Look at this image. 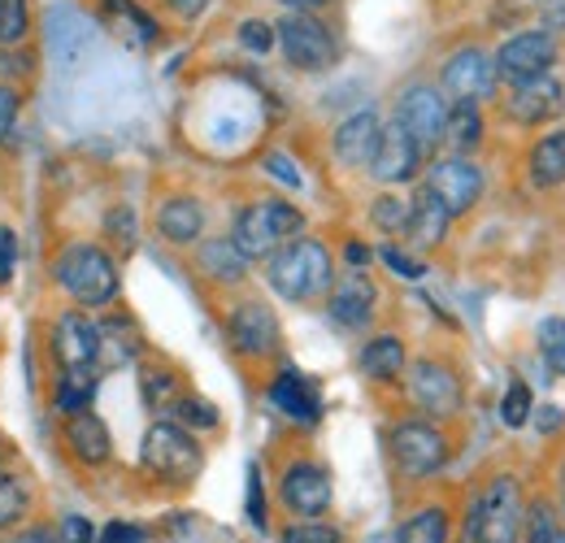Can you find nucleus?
<instances>
[{
  "mask_svg": "<svg viewBox=\"0 0 565 543\" xmlns=\"http://www.w3.org/2000/svg\"><path fill=\"white\" fill-rule=\"evenodd\" d=\"M266 283L270 291L291 300V305H309L318 296L331 291L335 283V262H331V248L313 235H296L287 239L282 248H275L266 257Z\"/></svg>",
  "mask_w": 565,
  "mask_h": 543,
  "instance_id": "obj_1",
  "label": "nucleus"
},
{
  "mask_svg": "<svg viewBox=\"0 0 565 543\" xmlns=\"http://www.w3.org/2000/svg\"><path fill=\"white\" fill-rule=\"evenodd\" d=\"M305 231V213L291 201L279 196H262V201H248L235 222H231V244L248 257V262H266L275 248H282L287 239H296Z\"/></svg>",
  "mask_w": 565,
  "mask_h": 543,
  "instance_id": "obj_2",
  "label": "nucleus"
},
{
  "mask_svg": "<svg viewBox=\"0 0 565 543\" xmlns=\"http://www.w3.org/2000/svg\"><path fill=\"white\" fill-rule=\"evenodd\" d=\"M53 278L83 309H100V305L118 300V287H122L114 257L100 244H66L53 262Z\"/></svg>",
  "mask_w": 565,
  "mask_h": 543,
  "instance_id": "obj_3",
  "label": "nucleus"
},
{
  "mask_svg": "<svg viewBox=\"0 0 565 543\" xmlns=\"http://www.w3.org/2000/svg\"><path fill=\"white\" fill-rule=\"evenodd\" d=\"M526 526V500H522V482L513 475H495L475 509L466 513L461 526V543H518Z\"/></svg>",
  "mask_w": 565,
  "mask_h": 543,
  "instance_id": "obj_4",
  "label": "nucleus"
},
{
  "mask_svg": "<svg viewBox=\"0 0 565 543\" xmlns=\"http://www.w3.org/2000/svg\"><path fill=\"white\" fill-rule=\"evenodd\" d=\"M140 461L152 478L183 487V482H192V478L201 475L205 453H201V444L192 439V430H183L179 422H152L148 435H143Z\"/></svg>",
  "mask_w": 565,
  "mask_h": 543,
  "instance_id": "obj_5",
  "label": "nucleus"
},
{
  "mask_svg": "<svg viewBox=\"0 0 565 543\" xmlns=\"http://www.w3.org/2000/svg\"><path fill=\"white\" fill-rule=\"evenodd\" d=\"M275 44L282 49L287 66L300 74H322L340 62V40L318 13H287L275 26Z\"/></svg>",
  "mask_w": 565,
  "mask_h": 543,
  "instance_id": "obj_6",
  "label": "nucleus"
},
{
  "mask_svg": "<svg viewBox=\"0 0 565 543\" xmlns=\"http://www.w3.org/2000/svg\"><path fill=\"white\" fill-rule=\"evenodd\" d=\"M387 453H392L396 470L405 478H430L448 466L452 444H448V435H444L435 422H426V417H405V422L392 426Z\"/></svg>",
  "mask_w": 565,
  "mask_h": 543,
  "instance_id": "obj_7",
  "label": "nucleus"
},
{
  "mask_svg": "<svg viewBox=\"0 0 565 543\" xmlns=\"http://www.w3.org/2000/svg\"><path fill=\"white\" fill-rule=\"evenodd\" d=\"M557 57H562V44H557V35L544 31V26L513 31V35L492 53L495 78H500L504 87H518V83H531V78L553 74V70H557Z\"/></svg>",
  "mask_w": 565,
  "mask_h": 543,
  "instance_id": "obj_8",
  "label": "nucleus"
},
{
  "mask_svg": "<svg viewBox=\"0 0 565 543\" xmlns=\"http://www.w3.org/2000/svg\"><path fill=\"white\" fill-rule=\"evenodd\" d=\"M405 379H409V401L423 408L426 417L444 422V417H457L466 405V383L461 374L439 361V356H418L414 365H405Z\"/></svg>",
  "mask_w": 565,
  "mask_h": 543,
  "instance_id": "obj_9",
  "label": "nucleus"
},
{
  "mask_svg": "<svg viewBox=\"0 0 565 543\" xmlns=\"http://www.w3.org/2000/svg\"><path fill=\"white\" fill-rule=\"evenodd\" d=\"M423 188L448 209V217H466V213L479 204L483 188H488V179H483V170H479L470 157L448 152V157H435V161L426 166Z\"/></svg>",
  "mask_w": 565,
  "mask_h": 543,
  "instance_id": "obj_10",
  "label": "nucleus"
},
{
  "mask_svg": "<svg viewBox=\"0 0 565 543\" xmlns=\"http://www.w3.org/2000/svg\"><path fill=\"white\" fill-rule=\"evenodd\" d=\"M439 92H444L452 105H457V100H466V105H483V100H492L495 92H500L492 53L479 49V44L457 49V53L439 66Z\"/></svg>",
  "mask_w": 565,
  "mask_h": 543,
  "instance_id": "obj_11",
  "label": "nucleus"
},
{
  "mask_svg": "<svg viewBox=\"0 0 565 543\" xmlns=\"http://www.w3.org/2000/svg\"><path fill=\"white\" fill-rule=\"evenodd\" d=\"M423 143L409 136L396 118L392 123H383V131H379V148H374V157H370V179L374 183H383V188H401V183H414L418 174H423Z\"/></svg>",
  "mask_w": 565,
  "mask_h": 543,
  "instance_id": "obj_12",
  "label": "nucleus"
},
{
  "mask_svg": "<svg viewBox=\"0 0 565 543\" xmlns=\"http://www.w3.org/2000/svg\"><path fill=\"white\" fill-rule=\"evenodd\" d=\"M396 123L423 143V152H435L444 143V123H448V96L435 83H409L396 96Z\"/></svg>",
  "mask_w": 565,
  "mask_h": 543,
  "instance_id": "obj_13",
  "label": "nucleus"
},
{
  "mask_svg": "<svg viewBox=\"0 0 565 543\" xmlns=\"http://www.w3.org/2000/svg\"><path fill=\"white\" fill-rule=\"evenodd\" d=\"M226 340H231V348H235L239 356H253V361L275 356L282 340L275 309L262 305V300H239V305L226 313Z\"/></svg>",
  "mask_w": 565,
  "mask_h": 543,
  "instance_id": "obj_14",
  "label": "nucleus"
},
{
  "mask_svg": "<svg viewBox=\"0 0 565 543\" xmlns=\"http://www.w3.org/2000/svg\"><path fill=\"white\" fill-rule=\"evenodd\" d=\"M379 309V287L365 270H353L331 283L327 291V318L335 331H365Z\"/></svg>",
  "mask_w": 565,
  "mask_h": 543,
  "instance_id": "obj_15",
  "label": "nucleus"
},
{
  "mask_svg": "<svg viewBox=\"0 0 565 543\" xmlns=\"http://www.w3.org/2000/svg\"><path fill=\"white\" fill-rule=\"evenodd\" d=\"M279 496L296 518H322L335 500V487L318 461H291L279 478Z\"/></svg>",
  "mask_w": 565,
  "mask_h": 543,
  "instance_id": "obj_16",
  "label": "nucleus"
},
{
  "mask_svg": "<svg viewBox=\"0 0 565 543\" xmlns=\"http://www.w3.org/2000/svg\"><path fill=\"white\" fill-rule=\"evenodd\" d=\"M504 114L518 127H544V123H553L562 114V83H557V74H544V78H531V83L509 87Z\"/></svg>",
  "mask_w": 565,
  "mask_h": 543,
  "instance_id": "obj_17",
  "label": "nucleus"
},
{
  "mask_svg": "<svg viewBox=\"0 0 565 543\" xmlns=\"http://www.w3.org/2000/svg\"><path fill=\"white\" fill-rule=\"evenodd\" d=\"M53 352L62 370H96L100 361V327L87 313H62L53 322Z\"/></svg>",
  "mask_w": 565,
  "mask_h": 543,
  "instance_id": "obj_18",
  "label": "nucleus"
},
{
  "mask_svg": "<svg viewBox=\"0 0 565 543\" xmlns=\"http://www.w3.org/2000/svg\"><path fill=\"white\" fill-rule=\"evenodd\" d=\"M62 439H66V453H71L78 466L96 470L114 457V439H109V426L92 413V408H74L66 413V426H62Z\"/></svg>",
  "mask_w": 565,
  "mask_h": 543,
  "instance_id": "obj_19",
  "label": "nucleus"
},
{
  "mask_svg": "<svg viewBox=\"0 0 565 543\" xmlns=\"http://www.w3.org/2000/svg\"><path fill=\"white\" fill-rule=\"evenodd\" d=\"M270 405L279 408L282 417H291L296 426H318V417H322V392H318V383L309 379V374H300V370H279L275 374V383H270Z\"/></svg>",
  "mask_w": 565,
  "mask_h": 543,
  "instance_id": "obj_20",
  "label": "nucleus"
},
{
  "mask_svg": "<svg viewBox=\"0 0 565 543\" xmlns=\"http://www.w3.org/2000/svg\"><path fill=\"white\" fill-rule=\"evenodd\" d=\"M379 131H383V123H379L374 109H361L353 118H344V123L335 127V136H331L335 161L349 166V170H365L370 157H374V148H379Z\"/></svg>",
  "mask_w": 565,
  "mask_h": 543,
  "instance_id": "obj_21",
  "label": "nucleus"
},
{
  "mask_svg": "<svg viewBox=\"0 0 565 543\" xmlns=\"http://www.w3.org/2000/svg\"><path fill=\"white\" fill-rule=\"evenodd\" d=\"M87 18L74 9V4H53L49 9V49H53V62L62 70H74L87 57Z\"/></svg>",
  "mask_w": 565,
  "mask_h": 543,
  "instance_id": "obj_22",
  "label": "nucleus"
},
{
  "mask_svg": "<svg viewBox=\"0 0 565 543\" xmlns=\"http://www.w3.org/2000/svg\"><path fill=\"white\" fill-rule=\"evenodd\" d=\"M100 22H105L118 40H127V44H136V49H152V44L161 40L157 18L143 9L140 0H100Z\"/></svg>",
  "mask_w": 565,
  "mask_h": 543,
  "instance_id": "obj_23",
  "label": "nucleus"
},
{
  "mask_svg": "<svg viewBox=\"0 0 565 543\" xmlns=\"http://www.w3.org/2000/svg\"><path fill=\"white\" fill-rule=\"evenodd\" d=\"M157 231H161V239H170L179 248L196 244L205 235V204L196 201V196H170V201H161V209H157Z\"/></svg>",
  "mask_w": 565,
  "mask_h": 543,
  "instance_id": "obj_24",
  "label": "nucleus"
},
{
  "mask_svg": "<svg viewBox=\"0 0 565 543\" xmlns=\"http://www.w3.org/2000/svg\"><path fill=\"white\" fill-rule=\"evenodd\" d=\"M448 226H452V217H448V209L435 201L426 188H418V196L409 201V222H405V235H409V248H439L444 239H448Z\"/></svg>",
  "mask_w": 565,
  "mask_h": 543,
  "instance_id": "obj_25",
  "label": "nucleus"
},
{
  "mask_svg": "<svg viewBox=\"0 0 565 543\" xmlns=\"http://www.w3.org/2000/svg\"><path fill=\"white\" fill-rule=\"evenodd\" d=\"M526 174L535 188L553 192V188H565V127H553L531 143L526 152Z\"/></svg>",
  "mask_w": 565,
  "mask_h": 543,
  "instance_id": "obj_26",
  "label": "nucleus"
},
{
  "mask_svg": "<svg viewBox=\"0 0 565 543\" xmlns=\"http://www.w3.org/2000/svg\"><path fill=\"white\" fill-rule=\"evenodd\" d=\"M356 365H361V374L374 379V383H396V379L405 374V365H409L405 340H401V336H374V340H365Z\"/></svg>",
  "mask_w": 565,
  "mask_h": 543,
  "instance_id": "obj_27",
  "label": "nucleus"
},
{
  "mask_svg": "<svg viewBox=\"0 0 565 543\" xmlns=\"http://www.w3.org/2000/svg\"><path fill=\"white\" fill-rule=\"evenodd\" d=\"M488 139V123H483V105H466V100H448V123H444V143L457 157H470L479 143Z\"/></svg>",
  "mask_w": 565,
  "mask_h": 543,
  "instance_id": "obj_28",
  "label": "nucleus"
},
{
  "mask_svg": "<svg viewBox=\"0 0 565 543\" xmlns=\"http://www.w3.org/2000/svg\"><path fill=\"white\" fill-rule=\"evenodd\" d=\"M448 535H452V513L444 504H426L401 522L396 543H448Z\"/></svg>",
  "mask_w": 565,
  "mask_h": 543,
  "instance_id": "obj_29",
  "label": "nucleus"
},
{
  "mask_svg": "<svg viewBox=\"0 0 565 543\" xmlns=\"http://www.w3.org/2000/svg\"><path fill=\"white\" fill-rule=\"evenodd\" d=\"M201 270L210 274L213 283H244L248 257H244L231 239H210V244L201 248Z\"/></svg>",
  "mask_w": 565,
  "mask_h": 543,
  "instance_id": "obj_30",
  "label": "nucleus"
},
{
  "mask_svg": "<svg viewBox=\"0 0 565 543\" xmlns=\"http://www.w3.org/2000/svg\"><path fill=\"white\" fill-rule=\"evenodd\" d=\"M522 540H526V543H565L562 513H557L548 500L526 504V526H522Z\"/></svg>",
  "mask_w": 565,
  "mask_h": 543,
  "instance_id": "obj_31",
  "label": "nucleus"
},
{
  "mask_svg": "<svg viewBox=\"0 0 565 543\" xmlns=\"http://www.w3.org/2000/svg\"><path fill=\"white\" fill-rule=\"evenodd\" d=\"M170 417H174L183 430H217V422H222L217 405L201 401V396H174V401H170Z\"/></svg>",
  "mask_w": 565,
  "mask_h": 543,
  "instance_id": "obj_32",
  "label": "nucleus"
},
{
  "mask_svg": "<svg viewBox=\"0 0 565 543\" xmlns=\"http://www.w3.org/2000/svg\"><path fill=\"white\" fill-rule=\"evenodd\" d=\"M531 413H535V396H531V383L513 379V383L504 387V396H500V422H504L509 430H522V426L531 422Z\"/></svg>",
  "mask_w": 565,
  "mask_h": 543,
  "instance_id": "obj_33",
  "label": "nucleus"
},
{
  "mask_svg": "<svg viewBox=\"0 0 565 543\" xmlns=\"http://www.w3.org/2000/svg\"><path fill=\"white\" fill-rule=\"evenodd\" d=\"M96 396V370H66L62 387H57V408L74 413V408H87Z\"/></svg>",
  "mask_w": 565,
  "mask_h": 543,
  "instance_id": "obj_34",
  "label": "nucleus"
},
{
  "mask_svg": "<svg viewBox=\"0 0 565 543\" xmlns=\"http://www.w3.org/2000/svg\"><path fill=\"white\" fill-rule=\"evenodd\" d=\"M535 343H540L544 365L565 379V318H544V322L535 327Z\"/></svg>",
  "mask_w": 565,
  "mask_h": 543,
  "instance_id": "obj_35",
  "label": "nucleus"
},
{
  "mask_svg": "<svg viewBox=\"0 0 565 543\" xmlns=\"http://www.w3.org/2000/svg\"><path fill=\"white\" fill-rule=\"evenodd\" d=\"M31 31V0H0V49L22 44Z\"/></svg>",
  "mask_w": 565,
  "mask_h": 543,
  "instance_id": "obj_36",
  "label": "nucleus"
},
{
  "mask_svg": "<svg viewBox=\"0 0 565 543\" xmlns=\"http://www.w3.org/2000/svg\"><path fill=\"white\" fill-rule=\"evenodd\" d=\"M22 513H26V487H22V478L0 470V531L18 526Z\"/></svg>",
  "mask_w": 565,
  "mask_h": 543,
  "instance_id": "obj_37",
  "label": "nucleus"
},
{
  "mask_svg": "<svg viewBox=\"0 0 565 543\" xmlns=\"http://www.w3.org/2000/svg\"><path fill=\"white\" fill-rule=\"evenodd\" d=\"M370 222H374L379 231H387V235H405L409 201H401V196H379V201L370 204Z\"/></svg>",
  "mask_w": 565,
  "mask_h": 543,
  "instance_id": "obj_38",
  "label": "nucleus"
},
{
  "mask_svg": "<svg viewBox=\"0 0 565 543\" xmlns=\"http://www.w3.org/2000/svg\"><path fill=\"white\" fill-rule=\"evenodd\" d=\"M282 543H344V535L335 526L318 522V518H305V522H296V526L282 531Z\"/></svg>",
  "mask_w": 565,
  "mask_h": 543,
  "instance_id": "obj_39",
  "label": "nucleus"
},
{
  "mask_svg": "<svg viewBox=\"0 0 565 543\" xmlns=\"http://www.w3.org/2000/svg\"><path fill=\"white\" fill-rule=\"evenodd\" d=\"M174 392H179V383H174L170 370H143V401H148V405H157V408L170 405Z\"/></svg>",
  "mask_w": 565,
  "mask_h": 543,
  "instance_id": "obj_40",
  "label": "nucleus"
},
{
  "mask_svg": "<svg viewBox=\"0 0 565 543\" xmlns=\"http://www.w3.org/2000/svg\"><path fill=\"white\" fill-rule=\"evenodd\" d=\"M239 44L253 49V53H270L275 49V26L262 22V18H248V22H239Z\"/></svg>",
  "mask_w": 565,
  "mask_h": 543,
  "instance_id": "obj_41",
  "label": "nucleus"
},
{
  "mask_svg": "<svg viewBox=\"0 0 565 543\" xmlns=\"http://www.w3.org/2000/svg\"><path fill=\"white\" fill-rule=\"evenodd\" d=\"M379 257H383V266H387V270H396L401 278H409V283H414V278H423V274H426V262H418V257H409V253H401L396 244H383V248H379Z\"/></svg>",
  "mask_w": 565,
  "mask_h": 543,
  "instance_id": "obj_42",
  "label": "nucleus"
},
{
  "mask_svg": "<svg viewBox=\"0 0 565 543\" xmlns=\"http://www.w3.org/2000/svg\"><path fill=\"white\" fill-rule=\"evenodd\" d=\"M31 70H35V57L22 44L0 49V78H31Z\"/></svg>",
  "mask_w": 565,
  "mask_h": 543,
  "instance_id": "obj_43",
  "label": "nucleus"
},
{
  "mask_svg": "<svg viewBox=\"0 0 565 543\" xmlns=\"http://www.w3.org/2000/svg\"><path fill=\"white\" fill-rule=\"evenodd\" d=\"M248 522L266 526V491H262V470L248 466Z\"/></svg>",
  "mask_w": 565,
  "mask_h": 543,
  "instance_id": "obj_44",
  "label": "nucleus"
},
{
  "mask_svg": "<svg viewBox=\"0 0 565 543\" xmlns=\"http://www.w3.org/2000/svg\"><path fill=\"white\" fill-rule=\"evenodd\" d=\"M18 109H22V96L9 87V83H0V139L13 136V123H18Z\"/></svg>",
  "mask_w": 565,
  "mask_h": 543,
  "instance_id": "obj_45",
  "label": "nucleus"
},
{
  "mask_svg": "<svg viewBox=\"0 0 565 543\" xmlns=\"http://www.w3.org/2000/svg\"><path fill=\"white\" fill-rule=\"evenodd\" d=\"M109 235H122V248H131L136 244V209H127V204H118L114 213H109Z\"/></svg>",
  "mask_w": 565,
  "mask_h": 543,
  "instance_id": "obj_46",
  "label": "nucleus"
},
{
  "mask_svg": "<svg viewBox=\"0 0 565 543\" xmlns=\"http://www.w3.org/2000/svg\"><path fill=\"white\" fill-rule=\"evenodd\" d=\"M13 262H18V235L9 226H0V283L13 278Z\"/></svg>",
  "mask_w": 565,
  "mask_h": 543,
  "instance_id": "obj_47",
  "label": "nucleus"
},
{
  "mask_svg": "<svg viewBox=\"0 0 565 543\" xmlns=\"http://www.w3.org/2000/svg\"><path fill=\"white\" fill-rule=\"evenodd\" d=\"M62 543H96V526L87 518H66L62 522Z\"/></svg>",
  "mask_w": 565,
  "mask_h": 543,
  "instance_id": "obj_48",
  "label": "nucleus"
},
{
  "mask_svg": "<svg viewBox=\"0 0 565 543\" xmlns=\"http://www.w3.org/2000/svg\"><path fill=\"white\" fill-rule=\"evenodd\" d=\"M266 170H270L279 183H287V188H300V170H296L282 152H270V157H266Z\"/></svg>",
  "mask_w": 565,
  "mask_h": 543,
  "instance_id": "obj_49",
  "label": "nucleus"
},
{
  "mask_svg": "<svg viewBox=\"0 0 565 543\" xmlns=\"http://www.w3.org/2000/svg\"><path fill=\"white\" fill-rule=\"evenodd\" d=\"M100 543H143V531L136 522H109Z\"/></svg>",
  "mask_w": 565,
  "mask_h": 543,
  "instance_id": "obj_50",
  "label": "nucleus"
},
{
  "mask_svg": "<svg viewBox=\"0 0 565 543\" xmlns=\"http://www.w3.org/2000/svg\"><path fill=\"white\" fill-rule=\"evenodd\" d=\"M166 4H170L179 18H188V22H192V18H201V13L210 9V0H166Z\"/></svg>",
  "mask_w": 565,
  "mask_h": 543,
  "instance_id": "obj_51",
  "label": "nucleus"
},
{
  "mask_svg": "<svg viewBox=\"0 0 565 543\" xmlns=\"http://www.w3.org/2000/svg\"><path fill=\"white\" fill-rule=\"evenodd\" d=\"M9 543H62L53 531H44V526H31V531H18Z\"/></svg>",
  "mask_w": 565,
  "mask_h": 543,
  "instance_id": "obj_52",
  "label": "nucleus"
},
{
  "mask_svg": "<svg viewBox=\"0 0 565 543\" xmlns=\"http://www.w3.org/2000/svg\"><path fill=\"white\" fill-rule=\"evenodd\" d=\"M275 4H282L287 13H318V9H327L331 0H275Z\"/></svg>",
  "mask_w": 565,
  "mask_h": 543,
  "instance_id": "obj_53",
  "label": "nucleus"
},
{
  "mask_svg": "<svg viewBox=\"0 0 565 543\" xmlns=\"http://www.w3.org/2000/svg\"><path fill=\"white\" fill-rule=\"evenodd\" d=\"M531 417H540V430H557L562 426V408L557 405H544L540 413H531Z\"/></svg>",
  "mask_w": 565,
  "mask_h": 543,
  "instance_id": "obj_54",
  "label": "nucleus"
},
{
  "mask_svg": "<svg viewBox=\"0 0 565 543\" xmlns=\"http://www.w3.org/2000/svg\"><path fill=\"white\" fill-rule=\"evenodd\" d=\"M349 262H353L356 270L370 266V248H361V239H349Z\"/></svg>",
  "mask_w": 565,
  "mask_h": 543,
  "instance_id": "obj_55",
  "label": "nucleus"
},
{
  "mask_svg": "<svg viewBox=\"0 0 565 543\" xmlns=\"http://www.w3.org/2000/svg\"><path fill=\"white\" fill-rule=\"evenodd\" d=\"M562 522H565V470H562Z\"/></svg>",
  "mask_w": 565,
  "mask_h": 543,
  "instance_id": "obj_56",
  "label": "nucleus"
}]
</instances>
